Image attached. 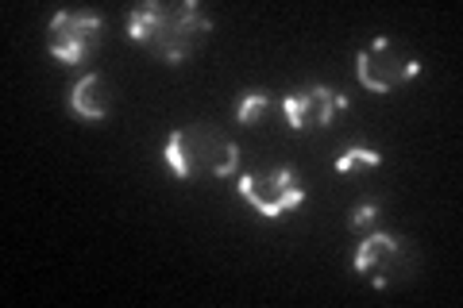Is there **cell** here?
Returning a JSON list of instances; mask_svg holds the SVG:
<instances>
[{
    "label": "cell",
    "instance_id": "obj_8",
    "mask_svg": "<svg viewBox=\"0 0 463 308\" xmlns=\"http://www.w3.org/2000/svg\"><path fill=\"white\" fill-rule=\"evenodd\" d=\"M402 255V239L398 236H390V231H374L371 239H364L355 247V258H352V270L355 274H374V266L383 262V270H379V277H371L374 285H386V262L390 258H398Z\"/></svg>",
    "mask_w": 463,
    "mask_h": 308
},
{
    "label": "cell",
    "instance_id": "obj_1",
    "mask_svg": "<svg viewBox=\"0 0 463 308\" xmlns=\"http://www.w3.org/2000/svg\"><path fill=\"white\" fill-rule=\"evenodd\" d=\"M213 32V20L201 12L197 0H178V5H163V0H147L128 12V39L143 42L151 54L163 62L178 66L190 58V51Z\"/></svg>",
    "mask_w": 463,
    "mask_h": 308
},
{
    "label": "cell",
    "instance_id": "obj_3",
    "mask_svg": "<svg viewBox=\"0 0 463 308\" xmlns=\"http://www.w3.org/2000/svg\"><path fill=\"white\" fill-rule=\"evenodd\" d=\"M421 73V62L413 54H405L394 39H371L364 51L355 54V78L367 93H394L398 85L413 81Z\"/></svg>",
    "mask_w": 463,
    "mask_h": 308
},
{
    "label": "cell",
    "instance_id": "obj_9",
    "mask_svg": "<svg viewBox=\"0 0 463 308\" xmlns=\"http://www.w3.org/2000/svg\"><path fill=\"white\" fill-rule=\"evenodd\" d=\"M359 166H383V154L374 151V146H344V151L336 154V170L340 173H352V170H359Z\"/></svg>",
    "mask_w": 463,
    "mask_h": 308
},
{
    "label": "cell",
    "instance_id": "obj_11",
    "mask_svg": "<svg viewBox=\"0 0 463 308\" xmlns=\"http://www.w3.org/2000/svg\"><path fill=\"white\" fill-rule=\"evenodd\" d=\"M374 219H379V201H364L359 209L347 212V228H352V231L355 228H371Z\"/></svg>",
    "mask_w": 463,
    "mask_h": 308
},
{
    "label": "cell",
    "instance_id": "obj_10",
    "mask_svg": "<svg viewBox=\"0 0 463 308\" xmlns=\"http://www.w3.org/2000/svg\"><path fill=\"white\" fill-rule=\"evenodd\" d=\"M267 108H270V97L263 89H243L240 93V105H236V124L251 127L259 120V112H267Z\"/></svg>",
    "mask_w": 463,
    "mask_h": 308
},
{
    "label": "cell",
    "instance_id": "obj_6",
    "mask_svg": "<svg viewBox=\"0 0 463 308\" xmlns=\"http://www.w3.org/2000/svg\"><path fill=\"white\" fill-rule=\"evenodd\" d=\"M347 108V97L325 85H309V89H294L282 97V112L289 131H313V127H328L332 116Z\"/></svg>",
    "mask_w": 463,
    "mask_h": 308
},
{
    "label": "cell",
    "instance_id": "obj_5",
    "mask_svg": "<svg viewBox=\"0 0 463 308\" xmlns=\"http://www.w3.org/2000/svg\"><path fill=\"white\" fill-rule=\"evenodd\" d=\"M100 27H105V20H100L97 12H54V20L47 27L51 32L47 51L62 66H78L97 51Z\"/></svg>",
    "mask_w": 463,
    "mask_h": 308
},
{
    "label": "cell",
    "instance_id": "obj_4",
    "mask_svg": "<svg viewBox=\"0 0 463 308\" xmlns=\"http://www.w3.org/2000/svg\"><path fill=\"white\" fill-rule=\"evenodd\" d=\"M240 197L251 204V209L263 219H282L289 209H301L306 204V189L301 178L289 166L270 170L267 178H255V173H240Z\"/></svg>",
    "mask_w": 463,
    "mask_h": 308
},
{
    "label": "cell",
    "instance_id": "obj_2",
    "mask_svg": "<svg viewBox=\"0 0 463 308\" xmlns=\"http://www.w3.org/2000/svg\"><path fill=\"white\" fill-rule=\"evenodd\" d=\"M166 166L178 173L182 182L209 173V178H232L240 170V146L224 139L213 124H194V127H178L166 135L163 146Z\"/></svg>",
    "mask_w": 463,
    "mask_h": 308
},
{
    "label": "cell",
    "instance_id": "obj_7",
    "mask_svg": "<svg viewBox=\"0 0 463 308\" xmlns=\"http://www.w3.org/2000/svg\"><path fill=\"white\" fill-rule=\"evenodd\" d=\"M70 112L81 120H105L112 112V93L100 73H85L78 85H70Z\"/></svg>",
    "mask_w": 463,
    "mask_h": 308
}]
</instances>
